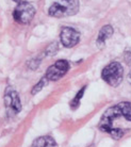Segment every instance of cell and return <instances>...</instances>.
Masks as SVG:
<instances>
[{
	"label": "cell",
	"instance_id": "obj_1",
	"mask_svg": "<svg viewBox=\"0 0 131 147\" xmlns=\"http://www.w3.org/2000/svg\"><path fill=\"white\" fill-rule=\"evenodd\" d=\"M122 117L127 121H131V102L129 101H123L107 109L99 121V130L110 134L114 140H117V133L114 129V121Z\"/></svg>",
	"mask_w": 131,
	"mask_h": 147
},
{
	"label": "cell",
	"instance_id": "obj_2",
	"mask_svg": "<svg viewBox=\"0 0 131 147\" xmlns=\"http://www.w3.org/2000/svg\"><path fill=\"white\" fill-rule=\"evenodd\" d=\"M79 0H57L48 9V14L51 17L62 18L76 15L79 11Z\"/></svg>",
	"mask_w": 131,
	"mask_h": 147
},
{
	"label": "cell",
	"instance_id": "obj_3",
	"mask_svg": "<svg viewBox=\"0 0 131 147\" xmlns=\"http://www.w3.org/2000/svg\"><path fill=\"white\" fill-rule=\"evenodd\" d=\"M101 78L106 83L116 88L122 83L124 79V68L123 65L117 61H112L107 65L101 71Z\"/></svg>",
	"mask_w": 131,
	"mask_h": 147
},
{
	"label": "cell",
	"instance_id": "obj_4",
	"mask_svg": "<svg viewBox=\"0 0 131 147\" xmlns=\"http://www.w3.org/2000/svg\"><path fill=\"white\" fill-rule=\"evenodd\" d=\"M35 7L29 1H22L16 5L13 11V18L20 25H28L32 22L35 16Z\"/></svg>",
	"mask_w": 131,
	"mask_h": 147
},
{
	"label": "cell",
	"instance_id": "obj_5",
	"mask_svg": "<svg viewBox=\"0 0 131 147\" xmlns=\"http://www.w3.org/2000/svg\"><path fill=\"white\" fill-rule=\"evenodd\" d=\"M69 67L70 65L67 60H58L55 64L48 67L45 77L47 78L48 81H58L67 74Z\"/></svg>",
	"mask_w": 131,
	"mask_h": 147
},
{
	"label": "cell",
	"instance_id": "obj_6",
	"mask_svg": "<svg viewBox=\"0 0 131 147\" xmlns=\"http://www.w3.org/2000/svg\"><path fill=\"white\" fill-rule=\"evenodd\" d=\"M80 32L72 27H63L60 32L61 44L66 48L75 47L80 42Z\"/></svg>",
	"mask_w": 131,
	"mask_h": 147
},
{
	"label": "cell",
	"instance_id": "obj_7",
	"mask_svg": "<svg viewBox=\"0 0 131 147\" xmlns=\"http://www.w3.org/2000/svg\"><path fill=\"white\" fill-rule=\"evenodd\" d=\"M4 103L5 107L11 109L13 112L18 113L22 111V102L17 91L13 86H7L4 91Z\"/></svg>",
	"mask_w": 131,
	"mask_h": 147
},
{
	"label": "cell",
	"instance_id": "obj_8",
	"mask_svg": "<svg viewBox=\"0 0 131 147\" xmlns=\"http://www.w3.org/2000/svg\"><path fill=\"white\" fill-rule=\"evenodd\" d=\"M113 32H114V30H113L111 25H106V26L102 27L101 29H100V31H99L97 40H96V44H97V46L100 48L103 47L107 40H109L110 37L113 35Z\"/></svg>",
	"mask_w": 131,
	"mask_h": 147
},
{
	"label": "cell",
	"instance_id": "obj_9",
	"mask_svg": "<svg viewBox=\"0 0 131 147\" xmlns=\"http://www.w3.org/2000/svg\"><path fill=\"white\" fill-rule=\"evenodd\" d=\"M32 147H58V145L52 136H43L33 141Z\"/></svg>",
	"mask_w": 131,
	"mask_h": 147
},
{
	"label": "cell",
	"instance_id": "obj_10",
	"mask_svg": "<svg viewBox=\"0 0 131 147\" xmlns=\"http://www.w3.org/2000/svg\"><path fill=\"white\" fill-rule=\"evenodd\" d=\"M85 90H86V85H84L83 88H81L78 93L76 94V96L73 98V100L70 101V109L72 110H77L79 106H80V102H81V99L83 98V95H84V92H85Z\"/></svg>",
	"mask_w": 131,
	"mask_h": 147
},
{
	"label": "cell",
	"instance_id": "obj_11",
	"mask_svg": "<svg viewBox=\"0 0 131 147\" xmlns=\"http://www.w3.org/2000/svg\"><path fill=\"white\" fill-rule=\"evenodd\" d=\"M47 81H48V79L46 77L42 78V79H41V80L37 82L36 84H35L32 88V90H31V94H32V95H36L37 93L41 92V91L43 90L44 86H45V84L47 83Z\"/></svg>",
	"mask_w": 131,
	"mask_h": 147
},
{
	"label": "cell",
	"instance_id": "obj_12",
	"mask_svg": "<svg viewBox=\"0 0 131 147\" xmlns=\"http://www.w3.org/2000/svg\"><path fill=\"white\" fill-rule=\"evenodd\" d=\"M58 50H59L58 43H57V42H53V43H51V44L46 48L45 53H46V55H55Z\"/></svg>",
	"mask_w": 131,
	"mask_h": 147
},
{
	"label": "cell",
	"instance_id": "obj_13",
	"mask_svg": "<svg viewBox=\"0 0 131 147\" xmlns=\"http://www.w3.org/2000/svg\"><path fill=\"white\" fill-rule=\"evenodd\" d=\"M41 64V60L38 59V58H35V59H32V60H30L29 62H28V68H30V69H36L37 67H38V65Z\"/></svg>",
	"mask_w": 131,
	"mask_h": 147
},
{
	"label": "cell",
	"instance_id": "obj_14",
	"mask_svg": "<svg viewBox=\"0 0 131 147\" xmlns=\"http://www.w3.org/2000/svg\"><path fill=\"white\" fill-rule=\"evenodd\" d=\"M125 61L127 62L128 65L131 66V52H126L125 53Z\"/></svg>",
	"mask_w": 131,
	"mask_h": 147
},
{
	"label": "cell",
	"instance_id": "obj_15",
	"mask_svg": "<svg viewBox=\"0 0 131 147\" xmlns=\"http://www.w3.org/2000/svg\"><path fill=\"white\" fill-rule=\"evenodd\" d=\"M128 81H129V83L131 84V70L130 73H129V75H128Z\"/></svg>",
	"mask_w": 131,
	"mask_h": 147
},
{
	"label": "cell",
	"instance_id": "obj_16",
	"mask_svg": "<svg viewBox=\"0 0 131 147\" xmlns=\"http://www.w3.org/2000/svg\"><path fill=\"white\" fill-rule=\"evenodd\" d=\"M13 1H14V2H16V3L18 4V3H20V2H22V0H13Z\"/></svg>",
	"mask_w": 131,
	"mask_h": 147
}]
</instances>
